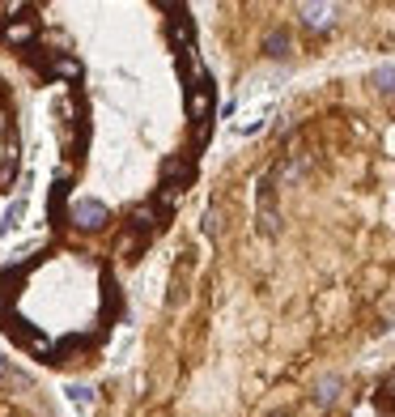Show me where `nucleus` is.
Returning a JSON list of instances; mask_svg holds the SVG:
<instances>
[{"instance_id": "f257e3e1", "label": "nucleus", "mask_w": 395, "mask_h": 417, "mask_svg": "<svg viewBox=\"0 0 395 417\" xmlns=\"http://www.w3.org/2000/svg\"><path fill=\"white\" fill-rule=\"evenodd\" d=\"M68 222L77 226V230H103L107 226V205H98V201H77L68 209Z\"/></svg>"}, {"instance_id": "f03ea898", "label": "nucleus", "mask_w": 395, "mask_h": 417, "mask_svg": "<svg viewBox=\"0 0 395 417\" xmlns=\"http://www.w3.org/2000/svg\"><path fill=\"white\" fill-rule=\"evenodd\" d=\"M34 39V17H17V21H9L5 30H0V43L5 47H26Z\"/></svg>"}, {"instance_id": "7ed1b4c3", "label": "nucleus", "mask_w": 395, "mask_h": 417, "mask_svg": "<svg viewBox=\"0 0 395 417\" xmlns=\"http://www.w3.org/2000/svg\"><path fill=\"white\" fill-rule=\"evenodd\" d=\"M187 111L195 115V119H204L209 111H213V90L200 81V90H191V98H187Z\"/></svg>"}, {"instance_id": "20e7f679", "label": "nucleus", "mask_w": 395, "mask_h": 417, "mask_svg": "<svg viewBox=\"0 0 395 417\" xmlns=\"http://www.w3.org/2000/svg\"><path fill=\"white\" fill-rule=\"evenodd\" d=\"M162 179H166V183H179V187H183V183L191 179V162H187V158H170V162L162 166Z\"/></svg>"}, {"instance_id": "39448f33", "label": "nucleus", "mask_w": 395, "mask_h": 417, "mask_svg": "<svg viewBox=\"0 0 395 417\" xmlns=\"http://www.w3.org/2000/svg\"><path fill=\"white\" fill-rule=\"evenodd\" d=\"M332 5H302V21H306V26H314V30H323L328 26V21H332Z\"/></svg>"}, {"instance_id": "423d86ee", "label": "nucleus", "mask_w": 395, "mask_h": 417, "mask_svg": "<svg viewBox=\"0 0 395 417\" xmlns=\"http://www.w3.org/2000/svg\"><path fill=\"white\" fill-rule=\"evenodd\" d=\"M47 72H52V77H60V81H64V77H68V81H77V77H81V64L72 60V56H56Z\"/></svg>"}, {"instance_id": "0eeeda50", "label": "nucleus", "mask_w": 395, "mask_h": 417, "mask_svg": "<svg viewBox=\"0 0 395 417\" xmlns=\"http://www.w3.org/2000/svg\"><path fill=\"white\" fill-rule=\"evenodd\" d=\"M132 226H136V234L158 230V205H140V209L132 213Z\"/></svg>"}, {"instance_id": "6e6552de", "label": "nucleus", "mask_w": 395, "mask_h": 417, "mask_svg": "<svg viewBox=\"0 0 395 417\" xmlns=\"http://www.w3.org/2000/svg\"><path fill=\"white\" fill-rule=\"evenodd\" d=\"M285 52H289V34L273 30V34H268V56H285Z\"/></svg>"}, {"instance_id": "1a4fd4ad", "label": "nucleus", "mask_w": 395, "mask_h": 417, "mask_svg": "<svg viewBox=\"0 0 395 417\" xmlns=\"http://www.w3.org/2000/svg\"><path fill=\"white\" fill-rule=\"evenodd\" d=\"M145 247V234H123L119 238V256H136Z\"/></svg>"}, {"instance_id": "9d476101", "label": "nucleus", "mask_w": 395, "mask_h": 417, "mask_svg": "<svg viewBox=\"0 0 395 417\" xmlns=\"http://www.w3.org/2000/svg\"><path fill=\"white\" fill-rule=\"evenodd\" d=\"M374 85H378V90H387V94L395 90V64H387V68H378V72H374Z\"/></svg>"}, {"instance_id": "9b49d317", "label": "nucleus", "mask_w": 395, "mask_h": 417, "mask_svg": "<svg viewBox=\"0 0 395 417\" xmlns=\"http://www.w3.org/2000/svg\"><path fill=\"white\" fill-rule=\"evenodd\" d=\"M336 391H340V379H323V383H319V391H314V400H319V405H328Z\"/></svg>"}, {"instance_id": "f8f14e48", "label": "nucleus", "mask_w": 395, "mask_h": 417, "mask_svg": "<svg viewBox=\"0 0 395 417\" xmlns=\"http://www.w3.org/2000/svg\"><path fill=\"white\" fill-rule=\"evenodd\" d=\"M221 230V213L213 209V213H204V234H217Z\"/></svg>"}, {"instance_id": "ddd939ff", "label": "nucleus", "mask_w": 395, "mask_h": 417, "mask_svg": "<svg viewBox=\"0 0 395 417\" xmlns=\"http://www.w3.org/2000/svg\"><path fill=\"white\" fill-rule=\"evenodd\" d=\"M68 396H72V405H77V409L89 405V391H85V387H68Z\"/></svg>"}, {"instance_id": "4468645a", "label": "nucleus", "mask_w": 395, "mask_h": 417, "mask_svg": "<svg viewBox=\"0 0 395 417\" xmlns=\"http://www.w3.org/2000/svg\"><path fill=\"white\" fill-rule=\"evenodd\" d=\"M0 183H13V162H5V166H0Z\"/></svg>"}, {"instance_id": "2eb2a0df", "label": "nucleus", "mask_w": 395, "mask_h": 417, "mask_svg": "<svg viewBox=\"0 0 395 417\" xmlns=\"http://www.w3.org/2000/svg\"><path fill=\"white\" fill-rule=\"evenodd\" d=\"M0 375H13V366H9L5 358H0Z\"/></svg>"}, {"instance_id": "dca6fc26", "label": "nucleus", "mask_w": 395, "mask_h": 417, "mask_svg": "<svg viewBox=\"0 0 395 417\" xmlns=\"http://www.w3.org/2000/svg\"><path fill=\"white\" fill-rule=\"evenodd\" d=\"M273 417H289V413H273Z\"/></svg>"}]
</instances>
